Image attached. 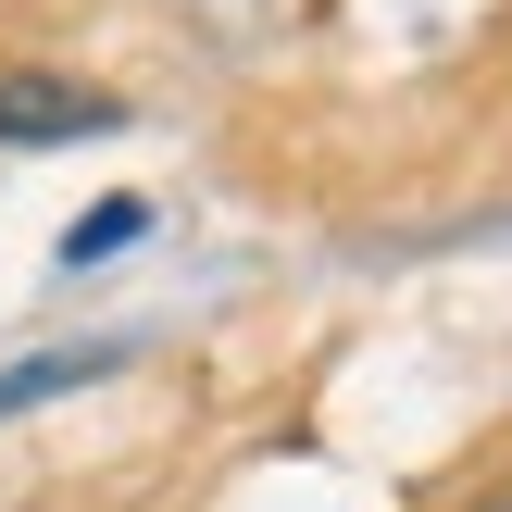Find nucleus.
Wrapping results in <instances>:
<instances>
[{"instance_id": "2", "label": "nucleus", "mask_w": 512, "mask_h": 512, "mask_svg": "<svg viewBox=\"0 0 512 512\" xmlns=\"http://www.w3.org/2000/svg\"><path fill=\"white\" fill-rule=\"evenodd\" d=\"M138 225H150V200H100V213H88V225L63 238V263H100V250H125Z\"/></svg>"}, {"instance_id": "3", "label": "nucleus", "mask_w": 512, "mask_h": 512, "mask_svg": "<svg viewBox=\"0 0 512 512\" xmlns=\"http://www.w3.org/2000/svg\"><path fill=\"white\" fill-rule=\"evenodd\" d=\"M75 375H100V350H63V363H25V375H0V413H13V400H38V388H75Z\"/></svg>"}, {"instance_id": "4", "label": "nucleus", "mask_w": 512, "mask_h": 512, "mask_svg": "<svg viewBox=\"0 0 512 512\" xmlns=\"http://www.w3.org/2000/svg\"><path fill=\"white\" fill-rule=\"evenodd\" d=\"M488 512H512V500H488Z\"/></svg>"}, {"instance_id": "1", "label": "nucleus", "mask_w": 512, "mask_h": 512, "mask_svg": "<svg viewBox=\"0 0 512 512\" xmlns=\"http://www.w3.org/2000/svg\"><path fill=\"white\" fill-rule=\"evenodd\" d=\"M125 100L113 88H75V75H38V63H0V138L13 150H50V138H113Z\"/></svg>"}]
</instances>
